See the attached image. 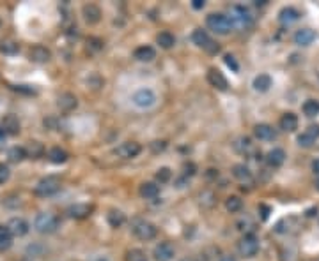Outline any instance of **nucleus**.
<instances>
[{
    "label": "nucleus",
    "instance_id": "a211bd4d",
    "mask_svg": "<svg viewBox=\"0 0 319 261\" xmlns=\"http://www.w3.org/2000/svg\"><path fill=\"white\" fill-rule=\"evenodd\" d=\"M82 15H84V20L91 25H96V23L101 20V9L96 4H85L84 9H82Z\"/></svg>",
    "mask_w": 319,
    "mask_h": 261
},
{
    "label": "nucleus",
    "instance_id": "c9c22d12",
    "mask_svg": "<svg viewBox=\"0 0 319 261\" xmlns=\"http://www.w3.org/2000/svg\"><path fill=\"white\" fill-rule=\"evenodd\" d=\"M126 261H147V256H145L144 250L140 249H131L126 252Z\"/></svg>",
    "mask_w": 319,
    "mask_h": 261
},
{
    "label": "nucleus",
    "instance_id": "49530a36",
    "mask_svg": "<svg viewBox=\"0 0 319 261\" xmlns=\"http://www.w3.org/2000/svg\"><path fill=\"white\" fill-rule=\"evenodd\" d=\"M218 261H238V259H236V256H234V254H229V252H225V254H222V256L218 257Z\"/></svg>",
    "mask_w": 319,
    "mask_h": 261
},
{
    "label": "nucleus",
    "instance_id": "cd10ccee",
    "mask_svg": "<svg viewBox=\"0 0 319 261\" xmlns=\"http://www.w3.org/2000/svg\"><path fill=\"white\" fill-rule=\"evenodd\" d=\"M156 43L160 44V48H164V50H169L176 44V37L172 36L169 30H164V32H160L156 36Z\"/></svg>",
    "mask_w": 319,
    "mask_h": 261
},
{
    "label": "nucleus",
    "instance_id": "f257e3e1",
    "mask_svg": "<svg viewBox=\"0 0 319 261\" xmlns=\"http://www.w3.org/2000/svg\"><path fill=\"white\" fill-rule=\"evenodd\" d=\"M229 22L232 25V30H250L254 27V16H252L250 9H247L245 6H232L229 9V15H227Z\"/></svg>",
    "mask_w": 319,
    "mask_h": 261
},
{
    "label": "nucleus",
    "instance_id": "5701e85b",
    "mask_svg": "<svg viewBox=\"0 0 319 261\" xmlns=\"http://www.w3.org/2000/svg\"><path fill=\"white\" fill-rule=\"evenodd\" d=\"M298 20H300V13H298L294 8H284L279 15V22L282 23L284 27L293 25V23H296Z\"/></svg>",
    "mask_w": 319,
    "mask_h": 261
},
{
    "label": "nucleus",
    "instance_id": "dca6fc26",
    "mask_svg": "<svg viewBox=\"0 0 319 261\" xmlns=\"http://www.w3.org/2000/svg\"><path fill=\"white\" fill-rule=\"evenodd\" d=\"M29 58L32 62H36V64H44V62H48L51 58V53H50V50H48V48L37 44V46L30 48Z\"/></svg>",
    "mask_w": 319,
    "mask_h": 261
},
{
    "label": "nucleus",
    "instance_id": "f704fd0d",
    "mask_svg": "<svg viewBox=\"0 0 319 261\" xmlns=\"http://www.w3.org/2000/svg\"><path fill=\"white\" fill-rule=\"evenodd\" d=\"M8 157H9V161H13V162H20L27 157V152H25V148H22V147H13L11 150L8 152Z\"/></svg>",
    "mask_w": 319,
    "mask_h": 261
},
{
    "label": "nucleus",
    "instance_id": "423d86ee",
    "mask_svg": "<svg viewBox=\"0 0 319 261\" xmlns=\"http://www.w3.org/2000/svg\"><path fill=\"white\" fill-rule=\"evenodd\" d=\"M158 101L156 94L152 92L151 89H138L137 92L131 96V103L135 104L140 110H147V108H152Z\"/></svg>",
    "mask_w": 319,
    "mask_h": 261
},
{
    "label": "nucleus",
    "instance_id": "bb28decb",
    "mask_svg": "<svg viewBox=\"0 0 319 261\" xmlns=\"http://www.w3.org/2000/svg\"><path fill=\"white\" fill-rule=\"evenodd\" d=\"M272 78H270V74H259L254 78V83H252V86H254L257 92H268L270 86H272Z\"/></svg>",
    "mask_w": 319,
    "mask_h": 261
},
{
    "label": "nucleus",
    "instance_id": "4be33fe9",
    "mask_svg": "<svg viewBox=\"0 0 319 261\" xmlns=\"http://www.w3.org/2000/svg\"><path fill=\"white\" fill-rule=\"evenodd\" d=\"M133 57L138 62H152L156 58V50L152 46H149V44H144V46H138L133 51Z\"/></svg>",
    "mask_w": 319,
    "mask_h": 261
},
{
    "label": "nucleus",
    "instance_id": "f3484780",
    "mask_svg": "<svg viewBox=\"0 0 319 261\" xmlns=\"http://www.w3.org/2000/svg\"><path fill=\"white\" fill-rule=\"evenodd\" d=\"M207 81L211 83V86H215V89H218V90H227L229 89L227 78H225L218 69H209V72H207Z\"/></svg>",
    "mask_w": 319,
    "mask_h": 261
},
{
    "label": "nucleus",
    "instance_id": "a878e982",
    "mask_svg": "<svg viewBox=\"0 0 319 261\" xmlns=\"http://www.w3.org/2000/svg\"><path fill=\"white\" fill-rule=\"evenodd\" d=\"M160 194V186L154 182H144L140 186V196L145 200H154Z\"/></svg>",
    "mask_w": 319,
    "mask_h": 261
},
{
    "label": "nucleus",
    "instance_id": "3c124183",
    "mask_svg": "<svg viewBox=\"0 0 319 261\" xmlns=\"http://www.w3.org/2000/svg\"><path fill=\"white\" fill-rule=\"evenodd\" d=\"M96 261H110V259H107V257H98Z\"/></svg>",
    "mask_w": 319,
    "mask_h": 261
},
{
    "label": "nucleus",
    "instance_id": "f03ea898",
    "mask_svg": "<svg viewBox=\"0 0 319 261\" xmlns=\"http://www.w3.org/2000/svg\"><path fill=\"white\" fill-rule=\"evenodd\" d=\"M59 228V217L51 212H41L34 219V229L41 235H50V233L57 231Z\"/></svg>",
    "mask_w": 319,
    "mask_h": 261
},
{
    "label": "nucleus",
    "instance_id": "603ef678",
    "mask_svg": "<svg viewBox=\"0 0 319 261\" xmlns=\"http://www.w3.org/2000/svg\"><path fill=\"white\" fill-rule=\"evenodd\" d=\"M315 189L319 191V180H317V182H315Z\"/></svg>",
    "mask_w": 319,
    "mask_h": 261
},
{
    "label": "nucleus",
    "instance_id": "4c0bfd02",
    "mask_svg": "<svg viewBox=\"0 0 319 261\" xmlns=\"http://www.w3.org/2000/svg\"><path fill=\"white\" fill-rule=\"evenodd\" d=\"M25 152L30 155V157H39V155H43L44 148L41 143H37V141H32V143L29 145V148H25Z\"/></svg>",
    "mask_w": 319,
    "mask_h": 261
},
{
    "label": "nucleus",
    "instance_id": "37998d69",
    "mask_svg": "<svg viewBox=\"0 0 319 261\" xmlns=\"http://www.w3.org/2000/svg\"><path fill=\"white\" fill-rule=\"evenodd\" d=\"M225 64L229 65V67L232 69L234 72H238V69H239V65L236 64V60H234V57H231V55H225Z\"/></svg>",
    "mask_w": 319,
    "mask_h": 261
},
{
    "label": "nucleus",
    "instance_id": "9b49d317",
    "mask_svg": "<svg viewBox=\"0 0 319 261\" xmlns=\"http://www.w3.org/2000/svg\"><path fill=\"white\" fill-rule=\"evenodd\" d=\"M142 152V147L137 141H126V143H121L116 148V155H119L121 159H133L137 157Z\"/></svg>",
    "mask_w": 319,
    "mask_h": 261
},
{
    "label": "nucleus",
    "instance_id": "e433bc0d",
    "mask_svg": "<svg viewBox=\"0 0 319 261\" xmlns=\"http://www.w3.org/2000/svg\"><path fill=\"white\" fill-rule=\"evenodd\" d=\"M16 50H18V44L13 43V41L6 39V41H0V51L6 55H13L16 53Z\"/></svg>",
    "mask_w": 319,
    "mask_h": 261
},
{
    "label": "nucleus",
    "instance_id": "393cba45",
    "mask_svg": "<svg viewBox=\"0 0 319 261\" xmlns=\"http://www.w3.org/2000/svg\"><path fill=\"white\" fill-rule=\"evenodd\" d=\"M57 104H59V108H61L62 111H71V110H75V108H76L78 101H76V97L73 96V94L66 92V94H61Z\"/></svg>",
    "mask_w": 319,
    "mask_h": 261
},
{
    "label": "nucleus",
    "instance_id": "2f4dec72",
    "mask_svg": "<svg viewBox=\"0 0 319 261\" xmlns=\"http://www.w3.org/2000/svg\"><path fill=\"white\" fill-rule=\"evenodd\" d=\"M303 115L305 117H308V118H314V117H317L319 115V101H315V99H308V101H305L303 103Z\"/></svg>",
    "mask_w": 319,
    "mask_h": 261
},
{
    "label": "nucleus",
    "instance_id": "20e7f679",
    "mask_svg": "<svg viewBox=\"0 0 319 261\" xmlns=\"http://www.w3.org/2000/svg\"><path fill=\"white\" fill-rule=\"evenodd\" d=\"M131 231H133V235L137 236L138 240L147 242V240L154 238L156 233H158V228H156L152 222L145 221V219H137V221L133 222V226H131Z\"/></svg>",
    "mask_w": 319,
    "mask_h": 261
},
{
    "label": "nucleus",
    "instance_id": "6ab92c4d",
    "mask_svg": "<svg viewBox=\"0 0 319 261\" xmlns=\"http://www.w3.org/2000/svg\"><path fill=\"white\" fill-rule=\"evenodd\" d=\"M298 117L294 113H284L282 117H280V120H279V125H280V129L282 131H286V133H294L298 129Z\"/></svg>",
    "mask_w": 319,
    "mask_h": 261
},
{
    "label": "nucleus",
    "instance_id": "f8f14e48",
    "mask_svg": "<svg viewBox=\"0 0 319 261\" xmlns=\"http://www.w3.org/2000/svg\"><path fill=\"white\" fill-rule=\"evenodd\" d=\"M6 228H8V231L11 233L13 238H15V236H25L27 233H29L30 226L23 217H13L11 221L8 222Z\"/></svg>",
    "mask_w": 319,
    "mask_h": 261
},
{
    "label": "nucleus",
    "instance_id": "0eeeda50",
    "mask_svg": "<svg viewBox=\"0 0 319 261\" xmlns=\"http://www.w3.org/2000/svg\"><path fill=\"white\" fill-rule=\"evenodd\" d=\"M59 189H61V180H59L57 177H46V179L37 182L34 193H36L37 196L46 198V196H54L55 193H59Z\"/></svg>",
    "mask_w": 319,
    "mask_h": 261
},
{
    "label": "nucleus",
    "instance_id": "a19ab883",
    "mask_svg": "<svg viewBox=\"0 0 319 261\" xmlns=\"http://www.w3.org/2000/svg\"><path fill=\"white\" fill-rule=\"evenodd\" d=\"M171 177H172V171L169 168H160L158 173H156V180H158L160 184L169 182V180H171Z\"/></svg>",
    "mask_w": 319,
    "mask_h": 261
},
{
    "label": "nucleus",
    "instance_id": "de8ad7c7",
    "mask_svg": "<svg viewBox=\"0 0 319 261\" xmlns=\"http://www.w3.org/2000/svg\"><path fill=\"white\" fill-rule=\"evenodd\" d=\"M6 140H8V134H6L4 131L0 129V150H2V148L6 147Z\"/></svg>",
    "mask_w": 319,
    "mask_h": 261
},
{
    "label": "nucleus",
    "instance_id": "8fccbe9b",
    "mask_svg": "<svg viewBox=\"0 0 319 261\" xmlns=\"http://www.w3.org/2000/svg\"><path fill=\"white\" fill-rule=\"evenodd\" d=\"M312 171H314V175L319 177V159H315V161L312 162Z\"/></svg>",
    "mask_w": 319,
    "mask_h": 261
},
{
    "label": "nucleus",
    "instance_id": "2eb2a0df",
    "mask_svg": "<svg viewBox=\"0 0 319 261\" xmlns=\"http://www.w3.org/2000/svg\"><path fill=\"white\" fill-rule=\"evenodd\" d=\"M315 39V34L314 30L310 29H300L296 30V34L293 36V41L296 46H310Z\"/></svg>",
    "mask_w": 319,
    "mask_h": 261
},
{
    "label": "nucleus",
    "instance_id": "1a4fd4ad",
    "mask_svg": "<svg viewBox=\"0 0 319 261\" xmlns=\"http://www.w3.org/2000/svg\"><path fill=\"white\" fill-rule=\"evenodd\" d=\"M317 140H319V125L317 124L308 125L303 133L298 136V145L303 148H310V147H314Z\"/></svg>",
    "mask_w": 319,
    "mask_h": 261
},
{
    "label": "nucleus",
    "instance_id": "7c9ffc66",
    "mask_svg": "<svg viewBox=\"0 0 319 261\" xmlns=\"http://www.w3.org/2000/svg\"><path fill=\"white\" fill-rule=\"evenodd\" d=\"M68 152L66 150H62V148H59V147H54L50 152H48V159H50L54 164H62V162H66L68 161Z\"/></svg>",
    "mask_w": 319,
    "mask_h": 261
},
{
    "label": "nucleus",
    "instance_id": "ea45409f",
    "mask_svg": "<svg viewBox=\"0 0 319 261\" xmlns=\"http://www.w3.org/2000/svg\"><path fill=\"white\" fill-rule=\"evenodd\" d=\"M200 203L204 205V207H213L215 205V194L211 193V191H204V193H200Z\"/></svg>",
    "mask_w": 319,
    "mask_h": 261
},
{
    "label": "nucleus",
    "instance_id": "c03bdc74",
    "mask_svg": "<svg viewBox=\"0 0 319 261\" xmlns=\"http://www.w3.org/2000/svg\"><path fill=\"white\" fill-rule=\"evenodd\" d=\"M165 147H167L165 141H154V143H151L152 152H162V150H165Z\"/></svg>",
    "mask_w": 319,
    "mask_h": 261
},
{
    "label": "nucleus",
    "instance_id": "79ce46f5",
    "mask_svg": "<svg viewBox=\"0 0 319 261\" xmlns=\"http://www.w3.org/2000/svg\"><path fill=\"white\" fill-rule=\"evenodd\" d=\"M9 177H11V169H9V166L4 164V162H0V186H4V184L9 180Z\"/></svg>",
    "mask_w": 319,
    "mask_h": 261
},
{
    "label": "nucleus",
    "instance_id": "39448f33",
    "mask_svg": "<svg viewBox=\"0 0 319 261\" xmlns=\"http://www.w3.org/2000/svg\"><path fill=\"white\" fill-rule=\"evenodd\" d=\"M259 247H261L259 238L254 233H248V235L241 236V240L238 242V252L243 257H254L259 252Z\"/></svg>",
    "mask_w": 319,
    "mask_h": 261
},
{
    "label": "nucleus",
    "instance_id": "09e8293b",
    "mask_svg": "<svg viewBox=\"0 0 319 261\" xmlns=\"http://www.w3.org/2000/svg\"><path fill=\"white\" fill-rule=\"evenodd\" d=\"M204 6H206V2H204V0H193V2H192L193 9H202Z\"/></svg>",
    "mask_w": 319,
    "mask_h": 261
},
{
    "label": "nucleus",
    "instance_id": "c756f323",
    "mask_svg": "<svg viewBox=\"0 0 319 261\" xmlns=\"http://www.w3.org/2000/svg\"><path fill=\"white\" fill-rule=\"evenodd\" d=\"M2 131H4L6 134H16L20 131L18 120H16L13 115H8V117L4 118V122H2Z\"/></svg>",
    "mask_w": 319,
    "mask_h": 261
},
{
    "label": "nucleus",
    "instance_id": "9d476101",
    "mask_svg": "<svg viewBox=\"0 0 319 261\" xmlns=\"http://www.w3.org/2000/svg\"><path fill=\"white\" fill-rule=\"evenodd\" d=\"M152 256H154L156 261H172L176 256V249L171 242H162L154 247Z\"/></svg>",
    "mask_w": 319,
    "mask_h": 261
},
{
    "label": "nucleus",
    "instance_id": "4468645a",
    "mask_svg": "<svg viewBox=\"0 0 319 261\" xmlns=\"http://www.w3.org/2000/svg\"><path fill=\"white\" fill-rule=\"evenodd\" d=\"M92 210H94V207L92 205H87V203H76L73 205V207L68 208V215L73 219H85L89 217V215L92 214Z\"/></svg>",
    "mask_w": 319,
    "mask_h": 261
},
{
    "label": "nucleus",
    "instance_id": "aec40b11",
    "mask_svg": "<svg viewBox=\"0 0 319 261\" xmlns=\"http://www.w3.org/2000/svg\"><path fill=\"white\" fill-rule=\"evenodd\" d=\"M286 152L282 150V148H273V150H270L268 154H266V162H268L272 168H280V166L286 162Z\"/></svg>",
    "mask_w": 319,
    "mask_h": 261
},
{
    "label": "nucleus",
    "instance_id": "473e14b6",
    "mask_svg": "<svg viewBox=\"0 0 319 261\" xmlns=\"http://www.w3.org/2000/svg\"><path fill=\"white\" fill-rule=\"evenodd\" d=\"M225 208H227L231 214H236V212H239L243 208V200L239 196H229L227 200H225Z\"/></svg>",
    "mask_w": 319,
    "mask_h": 261
},
{
    "label": "nucleus",
    "instance_id": "58836bf2",
    "mask_svg": "<svg viewBox=\"0 0 319 261\" xmlns=\"http://www.w3.org/2000/svg\"><path fill=\"white\" fill-rule=\"evenodd\" d=\"M238 229L239 231H243L245 235L254 231V222L250 221V217H243L241 221H238Z\"/></svg>",
    "mask_w": 319,
    "mask_h": 261
},
{
    "label": "nucleus",
    "instance_id": "b1692460",
    "mask_svg": "<svg viewBox=\"0 0 319 261\" xmlns=\"http://www.w3.org/2000/svg\"><path fill=\"white\" fill-rule=\"evenodd\" d=\"M234 150L238 152V154H241V155H250L252 152H254V143H252L250 138L241 136V138H238V140H236Z\"/></svg>",
    "mask_w": 319,
    "mask_h": 261
},
{
    "label": "nucleus",
    "instance_id": "6e6552de",
    "mask_svg": "<svg viewBox=\"0 0 319 261\" xmlns=\"http://www.w3.org/2000/svg\"><path fill=\"white\" fill-rule=\"evenodd\" d=\"M192 41H193V43H195L199 48L206 50L207 53H218V51H220V46H218V44L215 43V41L211 39L209 36H207L206 30H202V29H197L195 32H193Z\"/></svg>",
    "mask_w": 319,
    "mask_h": 261
},
{
    "label": "nucleus",
    "instance_id": "a18cd8bd",
    "mask_svg": "<svg viewBox=\"0 0 319 261\" xmlns=\"http://www.w3.org/2000/svg\"><path fill=\"white\" fill-rule=\"evenodd\" d=\"M185 177H192V175H195V164H192V162H188V164H185Z\"/></svg>",
    "mask_w": 319,
    "mask_h": 261
},
{
    "label": "nucleus",
    "instance_id": "c85d7f7f",
    "mask_svg": "<svg viewBox=\"0 0 319 261\" xmlns=\"http://www.w3.org/2000/svg\"><path fill=\"white\" fill-rule=\"evenodd\" d=\"M107 221H109V224L112 226V228H121V226L126 222V215L121 210H110L109 214H107Z\"/></svg>",
    "mask_w": 319,
    "mask_h": 261
},
{
    "label": "nucleus",
    "instance_id": "7ed1b4c3",
    "mask_svg": "<svg viewBox=\"0 0 319 261\" xmlns=\"http://www.w3.org/2000/svg\"><path fill=\"white\" fill-rule=\"evenodd\" d=\"M206 25L211 32L218 34V36H227L232 30V25L229 22L227 15H222V13H213L206 18Z\"/></svg>",
    "mask_w": 319,
    "mask_h": 261
},
{
    "label": "nucleus",
    "instance_id": "412c9836",
    "mask_svg": "<svg viewBox=\"0 0 319 261\" xmlns=\"http://www.w3.org/2000/svg\"><path fill=\"white\" fill-rule=\"evenodd\" d=\"M232 177H234L236 180H239L241 184H252L254 182L252 171L245 164H234V168H232Z\"/></svg>",
    "mask_w": 319,
    "mask_h": 261
},
{
    "label": "nucleus",
    "instance_id": "ddd939ff",
    "mask_svg": "<svg viewBox=\"0 0 319 261\" xmlns=\"http://www.w3.org/2000/svg\"><path fill=\"white\" fill-rule=\"evenodd\" d=\"M254 136L259 141H273L277 138V131L270 124H257L254 127Z\"/></svg>",
    "mask_w": 319,
    "mask_h": 261
},
{
    "label": "nucleus",
    "instance_id": "72a5a7b5",
    "mask_svg": "<svg viewBox=\"0 0 319 261\" xmlns=\"http://www.w3.org/2000/svg\"><path fill=\"white\" fill-rule=\"evenodd\" d=\"M13 245V235L6 226H0V250H8Z\"/></svg>",
    "mask_w": 319,
    "mask_h": 261
}]
</instances>
